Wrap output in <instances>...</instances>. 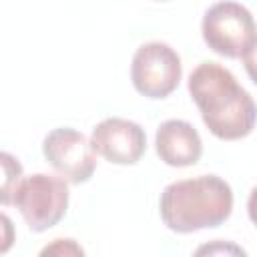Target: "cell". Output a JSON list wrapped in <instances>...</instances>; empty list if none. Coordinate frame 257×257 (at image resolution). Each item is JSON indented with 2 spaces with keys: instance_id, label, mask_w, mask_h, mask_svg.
<instances>
[{
  "instance_id": "1",
  "label": "cell",
  "mask_w": 257,
  "mask_h": 257,
  "mask_svg": "<svg viewBox=\"0 0 257 257\" xmlns=\"http://www.w3.org/2000/svg\"><path fill=\"white\" fill-rule=\"evenodd\" d=\"M189 92L217 139L237 141L253 131L255 102L233 72L219 62H201L189 76Z\"/></svg>"
},
{
  "instance_id": "2",
  "label": "cell",
  "mask_w": 257,
  "mask_h": 257,
  "mask_svg": "<svg viewBox=\"0 0 257 257\" xmlns=\"http://www.w3.org/2000/svg\"><path fill=\"white\" fill-rule=\"evenodd\" d=\"M161 219L175 233L223 225L233 211V191L217 175L175 181L161 193Z\"/></svg>"
},
{
  "instance_id": "3",
  "label": "cell",
  "mask_w": 257,
  "mask_h": 257,
  "mask_svg": "<svg viewBox=\"0 0 257 257\" xmlns=\"http://www.w3.org/2000/svg\"><path fill=\"white\" fill-rule=\"evenodd\" d=\"M205 44L227 58H241L251 64L257 36L251 12L231 0L213 4L201 22Z\"/></svg>"
},
{
  "instance_id": "4",
  "label": "cell",
  "mask_w": 257,
  "mask_h": 257,
  "mask_svg": "<svg viewBox=\"0 0 257 257\" xmlns=\"http://www.w3.org/2000/svg\"><path fill=\"white\" fill-rule=\"evenodd\" d=\"M16 209L24 217L26 225L42 233L54 227L68 209V185L64 177L36 173L26 179H20L14 201Z\"/></svg>"
},
{
  "instance_id": "5",
  "label": "cell",
  "mask_w": 257,
  "mask_h": 257,
  "mask_svg": "<svg viewBox=\"0 0 257 257\" xmlns=\"http://www.w3.org/2000/svg\"><path fill=\"white\" fill-rule=\"evenodd\" d=\"M183 66L175 48L165 42H147L137 48L131 64V80L137 92L149 98L169 96L181 82Z\"/></svg>"
},
{
  "instance_id": "6",
  "label": "cell",
  "mask_w": 257,
  "mask_h": 257,
  "mask_svg": "<svg viewBox=\"0 0 257 257\" xmlns=\"http://www.w3.org/2000/svg\"><path fill=\"white\" fill-rule=\"evenodd\" d=\"M44 159L68 183H86L96 169V153L90 141L76 128L60 126L50 131L42 141Z\"/></svg>"
},
{
  "instance_id": "7",
  "label": "cell",
  "mask_w": 257,
  "mask_h": 257,
  "mask_svg": "<svg viewBox=\"0 0 257 257\" xmlns=\"http://www.w3.org/2000/svg\"><path fill=\"white\" fill-rule=\"evenodd\" d=\"M90 145L96 155L114 165H135L147 151L145 128L128 118L110 116L92 128Z\"/></svg>"
},
{
  "instance_id": "8",
  "label": "cell",
  "mask_w": 257,
  "mask_h": 257,
  "mask_svg": "<svg viewBox=\"0 0 257 257\" xmlns=\"http://www.w3.org/2000/svg\"><path fill=\"white\" fill-rule=\"evenodd\" d=\"M155 147L161 161L169 167H191L203 155V141L197 128L181 118L161 122L155 135Z\"/></svg>"
},
{
  "instance_id": "9",
  "label": "cell",
  "mask_w": 257,
  "mask_h": 257,
  "mask_svg": "<svg viewBox=\"0 0 257 257\" xmlns=\"http://www.w3.org/2000/svg\"><path fill=\"white\" fill-rule=\"evenodd\" d=\"M20 179H22L20 161L10 153L0 151V205H12Z\"/></svg>"
},
{
  "instance_id": "10",
  "label": "cell",
  "mask_w": 257,
  "mask_h": 257,
  "mask_svg": "<svg viewBox=\"0 0 257 257\" xmlns=\"http://www.w3.org/2000/svg\"><path fill=\"white\" fill-rule=\"evenodd\" d=\"M82 247L74 243V239H54L52 245H46L40 255H82Z\"/></svg>"
},
{
  "instance_id": "11",
  "label": "cell",
  "mask_w": 257,
  "mask_h": 257,
  "mask_svg": "<svg viewBox=\"0 0 257 257\" xmlns=\"http://www.w3.org/2000/svg\"><path fill=\"white\" fill-rule=\"evenodd\" d=\"M16 241V229L8 215L0 213V255L8 253Z\"/></svg>"
}]
</instances>
